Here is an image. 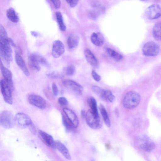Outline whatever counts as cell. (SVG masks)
I'll use <instances>...</instances> for the list:
<instances>
[{
	"mask_svg": "<svg viewBox=\"0 0 161 161\" xmlns=\"http://www.w3.org/2000/svg\"><path fill=\"white\" fill-rule=\"evenodd\" d=\"M6 31L0 32V55L3 62L9 68L12 60V50Z\"/></svg>",
	"mask_w": 161,
	"mask_h": 161,
	"instance_id": "6da1fadb",
	"label": "cell"
},
{
	"mask_svg": "<svg viewBox=\"0 0 161 161\" xmlns=\"http://www.w3.org/2000/svg\"><path fill=\"white\" fill-rule=\"evenodd\" d=\"M140 101V97L138 93L134 91H130L124 95L122 104L125 108L131 109L137 106Z\"/></svg>",
	"mask_w": 161,
	"mask_h": 161,
	"instance_id": "7a4b0ae2",
	"label": "cell"
},
{
	"mask_svg": "<svg viewBox=\"0 0 161 161\" xmlns=\"http://www.w3.org/2000/svg\"><path fill=\"white\" fill-rule=\"evenodd\" d=\"M15 124L14 117L12 113L8 110L2 111L0 114V124L4 128H12Z\"/></svg>",
	"mask_w": 161,
	"mask_h": 161,
	"instance_id": "3957f363",
	"label": "cell"
},
{
	"mask_svg": "<svg viewBox=\"0 0 161 161\" xmlns=\"http://www.w3.org/2000/svg\"><path fill=\"white\" fill-rule=\"evenodd\" d=\"M86 121L88 126L93 129H98L102 125V122L99 116L96 115L91 109H89L86 115Z\"/></svg>",
	"mask_w": 161,
	"mask_h": 161,
	"instance_id": "277c9868",
	"label": "cell"
},
{
	"mask_svg": "<svg viewBox=\"0 0 161 161\" xmlns=\"http://www.w3.org/2000/svg\"><path fill=\"white\" fill-rule=\"evenodd\" d=\"M0 85L1 92L5 101L9 104H12V92L14 89L4 79L1 80Z\"/></svg>",
	"mask_w": 161,
	"mask_h": 161,
	"instance_id": "5b68a950",
	"label": "cell"
},
{
	"mask_svg": "<svg viewBox=\"0 0 161 161\" xmlns=\"http://www.w3.org/2000/svg\"><path fill=\"white\" fill-rule=\"evenodd\" d=\"M137 144L139 148L146 152H151L155 147L153 142L146 135L141 136L137 138Z\"/></svg>",
	"mask_w": 161,
	"mask_h": 161,
	"instance_id": "8992f818",
	"label": "cell"
},
{
	"mask_svg": "<svg viewBox=\"0 0 161 161\" xmlns=\"http://www.w3.org/2000/svg\"><path fill=\"white\" fill-rule=\"evenodd\" d=\"M159 46L156 43L153 41L146 42L142 49L143 54L147 56H154L157 55L159 51Z\"/></svg>",
	"mask_w": 161,
	"mask_h": 161,
	"instance_id": "52a82bcc",
	"label": "cell"
},
{
	"mask_svg": "<svg viewBox=\"0 0 161 161\" xmlns=\"http://www.w3.org/2000/svg\"><path fill=\"white\" fill-rule=\"evenodd\" d=\"M15 124L18 126L25 128L32 124L31 118L26 114L21 112L17 113L14 116Z\"/></svg>",
	"mask_w": 161,
	"mask_h": 161,
	"instance_id": "ba28073f",
	"label": "cell"
},
{
	"mask_svg": "<svg viewBox=\"0 0 161 161\" xmlns=\"http://www.w3.org/2000/svg\"><path fill=\"white\" fill-rule=\"evenodd\" d=\"M145 14L146 17L149 19L159 18L161 16V7L158 4H152L147 8Z\"/></svg>",
	"mask_w": 161,
	"mask_h": 161,
	"instance_id": "9c48e42d",
	"label": "cell"
},
{
	"mask_svg": "<svg viewBox=\"0 0 161 161\" xmlns=\"http://www.w3.org/2000/svg\"><path fill=\"white\" fill-rule=\"evenodd\" d=\"M29 103L41 109L46 108L47 103L46 100L42 97L36 94L30 95L28 97Z\"/></svg>",
	"mask_w": 161,
	"mask_h": 161,
	"instance_id": "30bf717a",
	"label": "cell"
},
{
	"mask_svg": "<svg viewBox=\"0 0 161 161\" xmlns=\"http://www.w3.org/2000/svg\"><path fill=\"white\" fill-rule=\"evenodd\" d=\"M64 46L63 43L59 40L54 41L53 44L52 55L54 58L60 57L64 53Z\"/></svg>",
	"mask_w": 161,
	"mask_h": 161,
	"instance_id": "8fae6325",
	"label": "cell"
},
{
	"mask_svg": "<svg viewBox=\"0 0 161 161\" xmlns=\"http://www.w3.org/2000/svg\"><path fill=\"white\" fill-rule=\"evenodd\" d=\"M63 84L66 87L78 95L82 94L83 88L77 83L71 80H66L63 81Z\"/></svg>",
	"mask_w": 161,
	"mask_h": 161,
	"instance_id": "7c38bea8",
	"label": "cell"
},
{
	"mask_svg": "<svg viewBox=\"0 0 161 161\" xmlns=\"http://www.w3.org/2000/svg\"><path fill=\"white\" fill-rule=\"evenodd\" d=\"M63 111L66 117L72 124L75 128L78 126L79 122L78 118L75 112L71 109L67 108L63 109Z\"/></svg>",
	"mask_w": 161,
	"mask_h": 161,
	"instance_id": "4fadbf2b",
	"label": "cell"
},
{
	"mask_svg": "<svg viewBox=\"0 0 161 161\" xmlns=\"http://www.w3.org/2000/svg\"><path fill=\"white\" fill-rule=\"evenodd\" d=\"M41 139L47 146L51 147H55V142L52 136L41 130H38Z\"/></svg>",
	"mask_w": 161,
	"mask_h": 161,
	"instance_id": "5bb4252c",
	"label": "cell"
},
{
	"mask_svg": "<svg viewBox=\"0 0 161 161\" xmlns=\"http://www.w3.org/2000/svg\"><path fill=\"white\" fill-rule=\"evenodd\" d=\"M0 69L4 79L14 89L12 73L10 70L4 67L1 60L0 61Z\"/></svg>",
	"mask_w": 161,
	"mask_h": 161,
	"instance_id": "9a60e30c",
	"label": "cell"
},
{
	"mask_svg": "<svg viewBox=\"0 0 161 161\" xmlns=\"http://www.w3.org/2000/svg\"><path fill=\"white\" fill-rule=\"evenodd\" d=\"M15 60L17 65L24 74L27 76H29L30 75L29 71L24 60L21 55L18 53H16L15 56Z\"/></svg>",
	"mask_w": 161,
	"mask_h": 161,
	"instance_id": "2e32d148",
	"label": "cell"
},
{
	"mask_svg": "<svg viewBox=\"0 0 161 161\" xmlns=\"http://www.w3.org/2000/svg\"><path fill=\"white\" fill-rule=\"evenodd\" d=\"M55 147L67 159H71V157L68 150L61 142L58 141L55 142Z\"/></svg>",
	"mask_w": 161,
	"mask_h": 161,
	"instance_id": "e0dca14e",
	"label": "cell"
},
{
	"mask_svg": "<svg viewBox=\"0 0 161 161\" xmlns=\"http://www.w3.org/2000/svg\"><path fill=\"white\" fill-rule=\"evenodd\" d=\"M98 96L108 102L113 103L115 100V97L113 93L108 90L102 89Z\"/></svg>",
	"mask_w": 161,
	"mask_h": 161,
	"instance_id": "ac0fdd59",
	"label": "cell"
},
{
	"mask_svg": "<svg viewBox=\"0 0 161 161\" xmlns=\"http://www.w3.org/2000/svg\"><path fill=\"white\" fill-rule=\"evenodd\" d=\"M84 54L88 63L93 67H97L98 65V61L91 51L88 49H86L85 51Z\"/></svg>",
	"mask_w": 161,
	"mask_h": 161,
	"instance_id": "d6986e66",
	"label": "cell"
},
{
	"mask_svg": "<svg viewBox=\"0 0 161 161\" xmlns=\"http://www.w3.org/2000/svg\"><path fill=\"white\" fill-rule=\"evenodd\" d=\"M79 42V36L76 34H73L68 37L67 40V44L69 49H73L78 46Z\"/></svg>",
	"mask_w": 161,
	"mask_h": 161,
	"instance_id": "ffe728a7",
	"label": "cell"
},
{
	"mask_svg": "<svg viewBox=\"0 0 161 161\" xmlns=\"http://www.w3.org/2000/svg\"><path fill=\"white\" fill-rule=\"evenodd\" d=\"M92 43L96 46L101 47L104 42V38L102 35L99 33H93L91 37Z\"/></svg>",
	"mask_w": 161,
	"mask_h": 161,
	"instance_id": "44dd1931",
	"label": "cell"
},
{
	"mask_svg": "<svg viewBox=\"0 0 161 161\" xmlns=\"http://www.w3.org/2000/svg\"><path fill=\"white\" fill-rule=\"evenodd\" d=\"M99 109L105 124L107 127H110L111 122L106 109L102 104L100 105Z\"/></svg>",
	"mask_w": 161,
	"mask_h": 161,
	"instance_id": "7402d4cb",
	"label": "cell"
},
{
	"mask_svg": "<svg viewBox=\"0 0 161 161\" xmlns=\"http://www.w3.org/2000/svg\"><path fill=\"white\" fill-rule=\"evenodd\" d=\"M6 15L8 19L14 23H17L19 19L14 10L12 8L8 9L6 11Z\"/></svg>",
	"mask_w": 161,
	"mask_h": 161,
	"instance_id": "603a6c76",
	"label": "cell"
},
{
	"mask_svg": "<svg viewBox=\"0 0 161 161\" xmlns=\"http://www.w3.org/2000/svg\"><path fill=\"white\" fill-rule=\"evenodd\" d=\"M153 34L156 39L161 41V22L155 25L153 30Z\"/></svg>",
	"mask_w": 161,
	"mask_h": 161,
	"instance_id": "cb8c5ba5",
	"label": "cell"
},
{
	"mask_svg": "<svg viewBox=\"0 0 161 161\" xmlns=\"http://www.w3.org/2000/svg\"><path fill=\"white\" fill-rule=\"evenodd\" d=\"M32 54L39 64L43 65L47 68L50 67L49 63L46 59L42 56L37 53H33Z\"/></svg>",
	"mask_w": 161,
	"mask_h": 161,
	"instance_id": "d4e9b609",
	"label": "cell"
},
{
	"mask_svg": "<svg viewBox=\"0 0 161 161\" xmlns=\"http://www.w3.org/2000/svg\"><path fill=\"white\" fill-rule=\"evenodd\" d=\"M88 102L91 110L97 116H99L97 101L93 97H91L88 100Z\"/></svg>",
	"mask_w": 161,
	"mask_h": 161,
	"instance_id": "484cf974",
	"label": "cell"
},
{
	"mask_svg": "<svg viewBox=\"0 0 161 161\" xmlns=\"http://www.w3.org/2000/svg\"><path fill=\"white\" fill-rule=\"evenodd\" d=\"M62 121L64 126L67 131H71L75 128L71 122L64 114H62Z\"/></svg>",
	"mask_w": 161,
	"mask_h": 161,
	"instance_id": "4316f807",
	"label": "cell"
},
{
	"mask_svg": "<svg viewBox=\"0 0 161 161\" xmlns=\"http://www.w3.org/2000/svg\"><path fill=\"white\" fill-rule=\"evenodd\" d=\"M56 16L60 29L62 31H65L66 30V27L64 22L61 13L59 12H56Z\"/></svg>",
	"mask_w": 161,
	"mask_h": 161,
	"instance_id": "83f0119b",
	"label": "cell"
},
{
	"mask_svg": "<svg viewBox=\"0 0 161 161\" xmlns=\"http://www.w3.org/2000/svg\"><path fill=\"white\" fill-rule=\"evenodd\" d=\"M107 51L109 56L117 61L120 60L123 58L121 55L112 49L108 48Z\"/></svg>",
	"mask_w": 161,
	"mask_h": 161,
	"instance_id": "f1b7e54d",
	"label": "cell"
},
{
	"mask_svg": "<svg viewBox=\"0 0 161 161\" xmlns=\"http://www.w3.org/2000/svg\"><path fill=\"white\" fill-rule=\"evenodd\" d=\"M29 62L30 66L34 69L39 71L41 69L40 64L34 58L32 54H30L29 57Z\"/></svg>",
	"mask_w": 161,
	"mask_h": 161,
	"instance_id": "f546056e",
	"label": "cell"
},
{
	"mask_svg": "<svg viewBox=\"0 0 161 161\" xmlns=\"http://www.w3.org/2000/svg\"><path fill=\"white\" fill-rule=\"evenodd\" d=\"M64 71L65 74L67 76H72L75 74V68L73 65H69L65 68Z\"/></svg>",
	"mask_w": 161,
	"mask_h": 161,
	"instance_id": "4dcf8cb0",
	"label": "cell"
},
{
	"mask_svg": "<svg viewBox=\"0 0 161 161\" xmlns=\"http://www.w3.org/2000/svg\"><path fill=\"white\" fill-rule=\"evenodd\" d=\"M47 76L51 78L58 79L61 78L62 76L58 72L53 71L47 74Z\"/></svg>",
	"mask_w": 161,
	"mask_h": 161,
	"instance_id": "1f68e13d",
	"label": "cell"
},
{
	"mask_svg": "<svg viewBox=\"0 0 161 161\" xmlns=\"http://www.w3.org/2000/svg\"><path fill=\"white\" fill-rule=\"evenodd\" d=\"M98 15V13L95 10H92L90 11L88 14L89 17L92 19H96Z\"/></svg>",
	"mask_w": 161,
	"mask_h": 161,
	"instance_id": "d6a6232c",
	"label": "cell"
},
{
	"mask_svg": "<svg viewBox=\"0 0 161 161\" xmlns=\"http://www.w3.org/2000/svg\"><path fill=\"white\" fill-rule=\"evenodd\" d=\"M59 103L62 106H66L68 104V102L67 99L64 97H60L58 99Z\"/></svg>",
	"mask_w": 161,
	"mask_h": 161,
	"instance_id": "836d02e7",
	"label": "cell"
},
{
	"mask_svg": "<svg viewBox=\"0 0 161 161\" xmlns=\"http://www.w3.org/2000/svg\"><path fill=\"white\" fill-rule=\"evenodd\" d=\"M90 3L92 7L95 8H99L101 6L100 3L97 0H91Z\"/></svg>",
	"mask_w": 161,
	"mask_h": 161,
	"instance_id": "e575fe53",
	"label": "cell"
},
{
	"mask_svg": "<svg viewBox=\"0 0 161 161\" xmlns=\"http://www.w3.org/2000/svg\"><path fill=\"white\" fill-rule=\"evenodd\" d=\"M52 91L54 96H56L58 93V89L57 85L55 83H53L52 86Z\"/></svg>",
	"mask_w": 161,
	"mask_h": 161,
	"instance_id": "d590c367",
	"label": "cell"
},
{
	"mask_svg": "<svg viewBox=\"0 0 161 161\" xmlns=\"http://www.w3.org/2000/svg\"><path fill=\"white\" fill-rule=\"evenodd\" d=\"M92 75L94 79L97 81H99L101 80V76L98 75L95 71L92 72Z\"/></svg>",
	"mask_w": 161,
	"mask_h": 161,
	"instance_id": "8d00e7d4",
	"label": "cell"
},
{
	"mask_svg": "<svg viewBox=\"0 0 161 161\" xmlns=\"http://www.w3.org/2000/svg\"><path fill=\"white\" fill-rule=\"evenodd\" d=\"M56 8H59L61 5V2L59 0H50Z\"/></svg>",
	"mask_w": 161,
	"mask_h": 161,
	"instance_id": "74e56055",
	"label": "cell"
},
{
	"mask_svg": "<svg viewBox=\"0 0 161 161\" xmlns=\"http://www.w3.org/2000/svg\"><path fill=\"white\" fill-rule=\"evenodd\" d=\"M79 0H71L69 3L70 6L72 8H73L77 4Z\"/></svg>",
	"mask_w": 161,
	"mask_h": 161,
	"instance_id": "f35d334b",
	"label": "cell"
},
{
	"mask_svg": "<svg viewBox=\"0 0 161 161\" xmlns=\"http://www.w3.org/2000/svg\"><path fill=\"white\" fill-rule=\"evenodd\" d=\"M29 127L30 130L31 132L33 134H36V131L35 126L34 125L32 124L29 126Z\"/></svg>",
	"mask_w": 161,
	"mask_h": 161,
	"instance_id": "ab89813d",
	"label": "cell"
},
{
	"mask_svg": "<svg viewBox=\"0 0 161 161\" xmlns=\"http://www.w3.org/2000/svg\"><path fill=\"white\" fill-rule=\"evenodd\" d=\"M31 35L34 37H37L38 36L39 34L36 32L32 31L31 32Z\"/></svg>",
	"mask_w": 161,
	"mask_h": 161,
	"instance_id": "60d3db41",
	"label": "cell"
},
{
	"mask_svg": "<svg viewBox=\"0 0 161 161\" xmlns=\"http://www.w3.org/2000/svg\"><path fill=\"white\" fill-rule=\"evenodd\" d=\"M80 113L82 117L84 118L86 117V114H85V111L84 110H82L81 111Z\"/></svg>",
	"mask_w": 161,
	"mask_h": 161,
	"instance_id": "b9f144b4",
	"label": "cell"
},
{
	"mask_svg": "<svg viewBox=\"0 0 161 161\" xmlns=\"http://www.w3.org/2000/svg\"><path fill=\"white\" fill-rule=\"evenodd\" d=\"M66 0V2H67L68 3H70V1H71V0Z\"/></svg>",
	"mask_w": 161,
	"mask_h": 161,
	"instance_id": "7bdbcfd3",
	"label": "cell"
},
{
	"mask_svg": "<svg viewBox=\"0 0 161 161\" xmlns=\"http://www.w3.org/2000/svg\"><path fill=\"white\" fill-rule=\"evenodd\" d=\"M141 1H146L147 0H140Z\"/></svg>",
	"mask_w": 161,
	"mask_h": 161,
	"instance_id": "ee69618b",
	"label": "cell"
}]
</instances>
